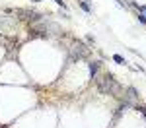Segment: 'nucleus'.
<instances>
[{
  "mask_svg": "<svg viewBox=\"0 0 146 128\" xmlns=\"http://www.w3.org/2000/svg\"><path fill=\"white\" fill-rule=\"evenodd\" d=\"M140 111H142V115H144V116H146V109H140Z\"/></svg>",
  "mask_w": 146,
  "mask_h": 128,
  "instance_id": "9",
  "label": "nucleus"
},
{
  "mask_svg": "<svg viewBox=\"0 0 146 128\" xmlns=\"http://www.w3.org/2000/svg\"><path fill=\"white\" fill-rule=\"evenodd\" d=\"M129 97H131V99H135V97H136V91L133 89V87H129Z\"/></svg>",
  "mask_w": 146,
  "mask_h": 128,
  "instance_id": "5",
  "label": "nucleus"
},
{
  "mask_svg": "<svg viewBox=\"0 0 146 128\" xmlns=\"http://www.w3.org/2000/svg\"><path fill=\"white\" fill-rule=\"evenodd\" d=\"M80 6L84 8L86 12H92V8H90V4H88V0H80Z\"/></svg>",
  "mask_w": 146,
  "mask_h": 128,
  "instance_id": "4",
  "label": "nucleus"
},
{
  "mask_svg": "<svg viewBox=\"0 0 146 128\" xmlns=\"http://www.w3.org/2000/svg\"><path fill=\"white\" fill-rule=\"evenodd\" d=\"M136 6L140 8V12H144V14H146V6H140V4H136Z\"/></svg>",
  "mask_w": 146,
  "mask_h": 128,
  "instance_id": "8",
  "label": "nucleus"
},
{
  "mask_svg": "<svg viewBox=\"0 0 146 128\" xmlns=\"http://www.w3.org/2000/svg\"><path fill=\"white\" fill-rule=\"evenodd\" d=\"M33 2H41V0H33Z\"/></svg>",
  "mask_w": 146,
  "mask_h": 128,
  "instance_id": "10",
  "label": "nucleus"
},
{
  "mask_svg": "<svg viewBox=\"0 0 146 128\" xmlns=\"http://www.w3.org/2000/svg\"><path fill=\"white\" fill-rule=\"evenodd\" d=\"M138 22H140V23H146V16H142V14H140V16H138Z\"/></svg>",
  "mask_w": 146,
  "mask_h": 128,
  "instance_id": "6",
  "label": "nucleus"
},
{
  "mask_svg": "<svg viewBox=\"0 0 146 128\" xmlns=\"http://www.w3.org/2000/svg\"><path fill=\"white\" fill-rule=\"evenodd\" d=\"M98 70H100V62H92V64H90V76H92V78L98 74Z\"/></svg>",
  "mask_w": 146,
  "mask_h": 128,
  "instance_id": "2",
  "label": "nucleus"
},
{
  "mask_svg": "<svg viewBox=\"0 0 146 128\" xmlns=\"http://www.w3.org/2000/svg\"><path fill=\"white\" fill-rule=\"evenodd\" d=\"M113 60H115L117 64H127V62H125V58L121 56V54H113Z\"/></svg>",
  "mask_w": 146,
  "mask_h": 128,
  "instance_id": "3",
  "label": "nucleus"
},
{
  "mask_svg": "<svg viewBox=\"0 0 146 128\" xmlns=\"http://www.w3.org/2000/svg\"><path fill=\"white\" fill-rule=\"evenodd\" d=\"M56 4H58V6H62V8H64V10H66V4H64V2H62V0H55Z\"/></svg>",
  "mask_w": 146,
  "mask_h": 128,
  "instance_id": "7",
  "label": "nucleus"
},
{
  "mask_svg": "<svg viewBox=\"0 0 146 128\" xmlns=\"http://www.w3.org/2000/svg\"><path fill=\"white\" fill-rule=\"evenodd\" d=\"M100 89L103 93H111V95H117V93L121 91V85L117 83V81L113 80L111 74H105L103 76V80L100 81Z\"/></svg>",
  "mask_w": 146,
  "mask_h": 128,
  "instance_id": "1",
  "label": "nucleus"
}]
</instances>
